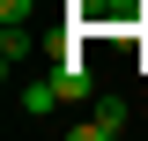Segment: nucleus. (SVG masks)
<instances>
[{
    "label": "nucleus",
    "mask_w": 148,
    "mask_h": 141,
    "mask_svg": "<svg viewBox=\"0 0 148 141\" xmlns=\"http://www.w3.org/2000/svg\"><path fill=\"white\" fill-rule=\"evenodd\" d=\"M67 134H74V141H119V134H126V97H96L89 119H74Z\"/></svg>",
    "instance_id": "nucleus-1"
},
{
    "label": "nucleus",
    "mask_w": 148,
    "mask_h": 141,
    "mask_svg": "<svg viewBox=\"0 0 148 141\" xmlns=\"http://www.w3.org/2000/svg\"><path fill=\"white\" fill-rule=\"evenodd\" d=\"M52 82H59V97H67V104H82V97H96V74H89V59L82 52H67L52 67Z\"/></svg>",
    "instance_id": "nucleus-2"
},
{
    "label": "nucleus",
    "mask_w": 148,
    "mask_h": 141,
    "mask_svg": "<svg viewBox=\"0 0 148 141\" xmlns=\"http://www.w3.org/2000/svg\"><path fill=\"white\" fill-rule=\"evenodd\" d=\"M52 104H67V97H59V82H52V74H45V82H30V89H22V111H30V119H45V111H52Z\"/></svg>",
    "instance_id": "nucleus-3"
},
{
    "label": "nucleus",
    "mask_w": 148,
    "mask_h": 141,
    "mask_svg": "<svg viewBox=\"0 0 148 141\" xmlns=\"http://www.w3.org/2000/svg\"><path fill=\"white\" fill-rule=\"evenodd\" d=\"M0 59H8V74H15V59H30V37H22V22H8V30H0Z\"/></svg>",
    "instance_id": "nucleus-4"
},
{
    "label": "nucleus",
    "mask_w": 148,
    "mask_h": 141,
    "mask_svg": "<svg viewBox=\"0 0 148 141\" xmlns=\"http://www.w3.org/2000/svg\"><path fill=\"white\" fill-rule=\"evenodd\" d=\"M37 15V0H0V22H30Z\"/></svg>",
    "instance_id": "nucleus-5"
}]
</instances>
